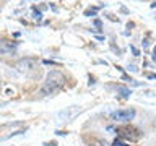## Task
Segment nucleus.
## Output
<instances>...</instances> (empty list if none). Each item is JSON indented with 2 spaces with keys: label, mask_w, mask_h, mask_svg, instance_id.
<instances>
[{
  "label": "nucleus",
  "mask_w": 156,
  "mask_h": 146,
  "mask_svg": "<svg viewBox=\"0 0 156 146\" xmlns=\"http://www.w3.org/2000/svg\"><path fill=\"white\" fill-rule=\"evenodd\" d=\"M63 85H65V76H63V73L58 71V70H52V71H49L46 81H44V85L41 88V94H44V96L54 94V92L57 89H60Z\"/></svg>",
  "instance_id": "obj_1"
},
{
  "label": "nucleus",
  "mask_w": 156,
  "mask_h": 146,
  "mask_svg": "<svg viewBox=\"0 0 156 146\" xmlns=\"http://www.w3.org/2000/svg\"><path fill=\"white\" fill-rule=\"evenodd\" d=\"M135 117V110L133 109H120V110H115L111 114V119L115 120V122H124V123H127V122L133 120Z\"/></svg>",
  "instance_id": "obj_2"
},
{
  "label": "nucleus",
  "mask_w": 156,
  "mask_h": 146,
  "mask_svg": "<svg viewBox=\"0 0 156 146\" xmlns=\"http://www.w3.org/2000/svg\"><path fill=\"white\" fill-rule=\"evenodd\" d=\"M15 68H16V71H20V73H28V71H31L36 68V62H34L33 58H21L20 62H16Z\"/></svg>",
  "instance_id": "obj_3"
},
{
  "label": "nucleus",
  "mask_w": 156,
  "mask_h": 146,
  "mask_svg": "<svg viewBox=\"0 0 156 146\" xmlns=\"http://www.w3.org/2000/svg\"><path fill=\"white\" fill-rule=\"evenodd\" d=\"M16 44L12 41H7V39H0V55H7V54L13 52Z\"/></svg>",
  "instance_id": "obj_4"
},
{
  "label": "nucleus",
  "mask_w": 156,
  "mask_h": 146,
  "mask_svg": "<svg viewBox=\"0 0 156 146\" xmlns=\"http://www.w3.org/2000/svg\"><path fill=\"white\" fill-rule=\"evenodd\" d=\"M117 91H119L124 97H129L130 96V89H127V88H124V86H119V88H117Z\"/></svg>",
  "instance_id": "obj_5"
},
{
  "label": "nucleus",
  "mask_w": 156,
  "mask_h": 146,
  "mask_svg": "<svg viewBox=\"0 0 156 146\" xmlns=\"http://www.w3.org/2000/svg\"><path fill=\"white\" fill-rule=\"evenodd\" d=\"M114 146H129V144H125V143H120V141H114Z\"/></svg>",
  "instance_id": "obj_6"
}]
</instances>
